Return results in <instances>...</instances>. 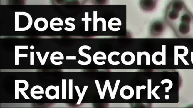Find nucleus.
Instances as JSON below:
<instances>
[{
    "instance_id": "f257e3e1",
    "label": "nucleus",
    "mask_w": 193,
    "mask_h": 108,
    "mask_svg": "<svg viewBox=\"0 0 193 108\" xmlns=\"http://www.w3.org/2000/svg\"><path fill=\"white\" fill-rule=\"evenodd\" d=\"M170 27L179 38H190L193 36V15L187 7Z\"/></svg>"
},
{
    "instance_id": "f03ea898",
    "label": "nucleus",
    "mask_w": 193,
    "mask_h": 108,
    "mask_svg": "<svg viewBox=\"0 0 193 108\" xmlns=\"http://www.w3.org/2000/svg\"><path fill=\"white\" fill-rule=\"evenodd\" d=\"M186 7L183 0H172L169 3L165 12L166 22L169 26H171L177 20Z\"/></svg>"
},
{
    "instance_id": "7ed1b4c3",
    "label": "nucleus",
    "mask_w": 193,
    "mask_h": 108,
    "mask_svg": "<svg viewBox=\"0 0 193 108\" xmlns=\"http://www.w3.org/2000/svg\"><path fill=\"white\" fill-rule=\"evenodd\" d=\"M32 18L25 12H15V31H25L30 29L32 25Z\"/></svg>"
},
{
    "instance_id": "20e7f679",
    "label": "nucleus",
    "mask_w": 193,
    "mask_h": 108,
    "mask_svg": "<svg viewBox=\"0 0 193 108\" xmlns=\"http://www.w3.org/2000/svg\"><path fill=\"white\" fill-rule=\"evenodd\" d=\"M34 26L36 30L38 31H44L48 27V22L46 18L39 17L34 21Z\"/></svg>"
},
{
    "instance_id": "39448f33",
    "label": "nucleus",
    "mask_w": 193,
    "mask_h": 108,
    "mask_svg": "<svg viewBox=\"0 0 193 108\" xmlns=\"http://www.w3.org/2000/svg\"><path fill=\"white\" fill-rule=\"evenodd\" d=\"M135 60V55L130 51H126L122 54L121 57V61L125 65H130L134 63Z\"/></svg>"
},
{
    "instance_id": "423d86ee",
    "label": "nucleus",
    "mask_w": 193,
    "mask_h": 108,
    "mask_svg": "<svg viewBox=\"0 0 193 108\" xmlns=\"http://www.w3.org/2000/svg\"><path fill=\"white\" fill-rule=\"evenodd\" d=\"M120 94L121 97L123 99L130 100L134 96V91L132 87L126 85L121 88Z\"/></svg>"
},
{
    "instance_id": "0eeeda50",
    "label": "nucleus",
    "mask_w": 193,
    "mask_h": 108,
    "mask_svg": "<svg viewBox=\"0 0 193 108\" xmlns=\"http://www.w3.org/2000/svg\"><path fill=\"white\" fill-rule=\"evenodd\" d=\"M91 49V47L88 46H87V45H84V46H81L79 48V50H78V53H79L80 55L87 58L88 61L86 62H83L81 60H79L78 62V63L82 65H87L90 64L92 61L91 56L90 54L83 52V49H87L88 50H90Z\"/></svg>"
},
{
    "instance_id": "6e6552de",
    "label": "nucleus",
    "mask_w": 193,
    "mask_h": 108,
    "mask_svg": "<svg viewBox=\"0 0 193 108\" xmlns=\"http://www.w3.org/2000/svg\"><path fill=\"white\" fill-rule=\"evenodd\" d=\"M29 86V83H28L26 84L24 87L19 88L17 80H15V99H19V92H20L25 99L30 100V98L25 92V91L27 90L28 89Z\"/></svg>"
},
{
    "instance_id": "1a4fd4ad",
    "label": "nucleus",
    "mask_w": 193,
    "mask_h": 108,
    "mask_svg": "<svg viewBox=\"0 0 193 108\" xmlns=\"http://www.w3.org/2000/svg\"><path fill=\"white\" fill-rule=\"evenodd\" d=\"M63 23L62 20L59 17H55L50 21V28L53 31L55 32L60 31L62 30V28H56L55 26H63Z\"/></svg>"
},
{
    "instance_id": "9d476101",
    "label": "nucleus",
    "mask_w": 193,
    "mask_h": 108,
    "mask_svg": "<svg viewBox=\"0 0 193 108\" xmlns=\"http://www.w3.org/2000/svg\"><path fill=\"white\" fill-rule=\"evenodd\" d=\"M28 46H15V65H19V58L20 57H28V54H20L19 49H28Z\"/></svg>"
},
{
    "instance_id": "9b49d317",
    "label": "nucleus",
    "mask_w": 193,
    "mask_h": 108,
    "mask_svg": "<svg viewBox=\"0 0 193 108\" xmlns=\"http://www.w3.org/2000/svg\"><path fill=\"white\" fill-rule=\"evenodd\" d=\"M74 87L75 88V90H76L77 93H78V97H79V99H78L76 104L77 105H80L81 102H82V100L83 99V97H84L85 95V94L87 90L88 86H84L82 93H81L79 86H74Z\"/></svg>"
},
{
    "instance_id": "f8f14e48",
    "label": "nucleus",
    "mask_w": 193,
    "mask_h": 108,
    "mask_svg": "<svg viewBox=\"0 0 193 108\" xmlns=\"http://www.w3.org/2000/svg\"><path fill=\"white\" fill-rule=\"evenodd\" d=\"M122 23L120 19H118L116 22H114L113 20L111 19L109 20L108 23V26L109 28L110 29V30L111 31L114 32H117L119 31L120 30V28L119 27L117 28H114L113 27V26H122Z\"/></svg>"
},
{
    "instance_id": "ddd939ff",
    "label": "nucleus",
    "mask_w": 193,
    "mask_h": 108,
    "mask_svg": "<svg viewBox=\"0 0 193 108\" xmlns=\"http://www.w3.org/2000/svg\"><path fill=\"white\" fill-rule=\"evenodd\" d=\"M44 94V89L43 88L40 89L39 90H36V89L34 88V86H33V87L32 88L30 91L31 95V97H32L33 98H34V99L35 100H40L43 98V96L42 95L36 96L35 95L36 94Z\"/></svg>"
},
{
    "instance_id": "4468645a",
    "label": "nucleus",
    "mask_w": 193,
    "mask_h": 108,
    "mask_svg": "<svg viewBox=\"0 0 193 108\" xmlns=\"http://www.w3.org/2000/svg\"><path fill=\"white\" fill-rule=\"evenodd\" d=\"M70 21H72L73 22H74L75 21V19L74 18H72V17H68V18H66L65 20V24L68 25V26H70L71 28H70L66 27L64 29L66 31L68 32L74 31L75 28V25H74V24L69 22Z\"/></svg>"
},
{
    "instance_id": "2eb2a0df",
    "label": "nucleus",
    "mask_w": 193,
    "mask_h": 108,
    "mask_svg": "<svg viewBox=\"0 0 193 108\" xmlns=\"http://www.w3.org/2000/svg\"><path fill=\"white\" fill-rule=\"evenodd\" d=\"M107 59V56L106 55L102 56H98L96 53L94 54L93 57V60L94 63L97 65H102L105 64L106 62L104 61H103L102 62H98V60H106Z\"/></svg>"
},
{
    "instance_id": "dca6fc26",
    "label": "nucleus",
    "mask_w": 193,
    "mask_h": 108,
    "mask_svg": "<svg viewBox=\"0 0 193 108\" xmlns=\"http://www.w3.org/2000/svg\"><path fill=\"white\" fill-rule=\"evenodd\" d=\"M120 54V53L117 51H113L111 52V53H110V54H109L108 57V60L109 63L113 65H119V64H120V62L119 61H116V62H114V61H113L112 58V57L114 55L118 56H119Z\"/></svg>"
},
{
    "instance_id": "f3484780",
    "label": "nucleus",
    "mask_w": 193,
    "mask_h": 108,
    "mask_svg": "<svg viewBox=\"0 0 193 108\" xmlns=\"http://www.w3.org/2000/svg\"><path fill=\"white\" fill-rule=\"evenodd\" d=\"M64 56L63 55L59 56H55L53 55L52 53L51 55L50 56V61L53 64L55 65H62L63 64L62 61H60V62H56L54 60H63Z\"/></svg>"
},
{
    "instance_id": "a211bd4d",
    "label": "nucleus",
    "mask_w": 193,
    "mask_h": 108,
    "mask_svg": "<svg viewBox=\"0 0 193 108\" xmlns=\"http://www.w3.org/2000/svg\"><path fill=\"white\" fill-rule=\"evenodd\" d=\"M88 13H85V18H82V21H85V31H88L89 30V22L92 20L91 18H89Z\"/></svg>"
},
{
    "instance_id": "6ab92c4d",
    "label": "nucleus",
    "mask_w": 193,
    "mask_h": 108,
    "mask_svg": "<svg viewBox=\"0 0 193 108\" xmlns=\"http://www.w3.org/2000/svg\"><path fill=\"white\" fill-rule=\"evenodd\" d=\"M69 99H73V80H69Z\"/></svg>"
},
{
    "instance_id": "aec40b11",
    "label": "nucleus",
    "mask_w": 193,
    "mask_h": 108,
    "mask_svg": "<svg viewBox=\"0 0 193 108\" xmlns=\"http://www.w3.org/2000/svg\"><path fill=\"white\" fill-rule=\"evenodd\" d=\"M66 99V80H62V99Z\"/></svg>"
},
{
    "instance_id": "412c9836",
    "label": "nucleus",
    "mask_w": 193,
    "mask_h": 108,
    "mask_svg": "<svg viewBox=\"0 0 193 108\" xmlns=\"http://www.w3.org/2000/svg\"><path fill=\"white\" fill-rule=\"evenodd\" d=\"M151 79L147 80V99H151Z\"/></svg>"
},
{
    "instance_id": "4be33fe9",
    "label": "nucleus",
    "mask_w": 193,
    "mask_h": 108,
    "mask_svg": "<svg viewBox=\"0 0 193 108\" xmlns=\"http://www.w3.org/2000/svg\"><path fill=\"white\" fill-rule=\"evenodd\" d=\"M145 86H136V99L140 100V90L142 89L145 90L146 88Z\"/></svg>"
},
{
    "instance_id": "5701e85b",
    "label": "nucleus",
    "mask_w": 193,
    "mask_h": 108,
    "mask_svg": "<svg viewBox=\"0 0 193 108\" xmlns=\"http://www.w3.org/2000/svg\"><path fill=\"white\" fill-rule=\"evenodd\" d=\"M98 12L94 11V31H98Z\"/></svg>"
},
{
    "instance_id": "b1692460",
    "label": "nucleus",
    "mask_w": 193,
    "mask_h": 108,
    "mask_svg": "<svg viewBox=\"0 0 193 108\" xmlns=\"http://www.w3.org/2000/svg\"><path fill=\"white\" fill-rule=\"evenodd\" d=\"M120 80H117L116 82L115 86H114V90L113 91V94L112 98L111 99L112 100H114L115 98L116 94L118 91V86H119L120 83Z\"/></svg>"
},
{
    "instance_id": "393cba45",
    "label": "nucleus",
    "mask_w": 193,
    "mask_h": 108,
    "mask_svg": "<svg viewBox=\"0 0 193 108\" xmlns=\"http://www.w3.org/2000/svg\"><path fill=\"white\" fill-rule=\"evenodd\" d=\"M94 81H95L96 86L97 89H98V94L99 95L100 99L103 100L104 98L103 97V95H102V90H101L99 80H95Z\"/></svg>"
},
{
    "instance_id": "a878e982",
    "label": "nucleus",
    "mask_w": 193,
    "mask_h": 108,
    "mask_svg": "<svg viewBox=\"0 0 193 108\" xmlns=\"http://www.w3.org/2000/svg\"><path fill=\"white\" fill-rule=\"evenodd\" d=\"M97 21L98 22V21H101L102 23V31H106V21L105 19L104 18H102V17H100L98 18Z\"/></svg>"
},
{
    "instance_id": "bb28decb",
    "label": "nucleus",
    "mask_w": 193,
    "mask_h": 108,
    "mask_svg": "<svg viewBox=\"0 0 193 108\" xmlns=\"http://www.w3.org/2000/svg\"><path fill=\"white\" fill-rule=\"evenodd\" d=\"M142 55H145L146 58V65H150V56L149 53L147 52L144 51L142 52Z\"/></svg>"
},
{
    "instance_id": "cd10ccee",
    "label": "nucleus",
    "mask_w": 193,
    "mask_h": 108,
    "mask_svg": "<svg viewBox=\"0 0 193 108\" xmlns=\"http://www.w3.org/2000/svg\"><path fill=\"white\" fill-rule=\"evenodd\" d=\"M109 81V80H106L104 86L103 91H102V95H103V98H104L105 95L106 91V89H107L108 86V82Z\"/></svg>"
},
{
    "instance_id": "c85d7f7f",
    "label": "nucleus",
    "mask_w": 193,
    "mask_h": 108,
    "mask_svg": "<svg viewBox=\"0 0 193 108\" xmlns=\"http://www.w3.org/2000/svg\"><path fill=\"white\" fill-rule=\"evenodd\" d=\"M30 65H34V52H30Z\"/></svg>"
},
{
    "instance_id": "c756f323",
    "label": "nucleus",
    "mask_w": 193,
    "mask_h": 108,
    "mask_svg": "<svg viewBox=\"0 0 193 108\" xmlns=\"http://www.w3.org/2000/svg\"><path fill=\"white\" fill-rule=\"evenodd\" d=\"M141 52H137V65H142V59L141 57L142 56Z\"/></svg>"
},
{
    "instance_id": "7c9ffc66",
    "label": "nucleus",
    "mask_w": 193,
    "mask_h": 108,
    "mask_svg": "<svg viewBox=\"0 0 193 108\" xmlns=\"http://www.w3.org/2000/svg\"><path fill=\"white\" fill-rule=\"evenodd\" d=\"M108 89L109 93H110V98H112V97H113V91L112 90V89L111 85H110V80H109L108 81Z\"/></svg>"
},
{
    "instance_id": "2f4dec72",
    "label": "nucleus",
    "mask_w": 193,
    "mask_h": 108,
    "mask_svg": "<svg viewBox=\"0 0 193 108\" xmlns=\"http://www.w3.org/2000/svg\"><path fill=\"white\" fill-rule=\"evenodd\" d=\"M50 52H46L45 53L44 56V58L43 60V62H42V65H44L45 64V62H46V60L48 58V56L50 54Z\"/></svg>"
},
{
    "instance_id": "473e14b6",
    "label": "nucleus",
    "mask_w": 193,
    "mask_h": 108,
    "mask_svg": "<svg viewBox=\"0 0 193 108\" xmlns=\"http://www.w3.org/2000/svg\"><path fill=\"white\" fill-rule=\"evenodd\" d=\"M36 53L38 59L39 60L41 64L42 65V62H43V59H42V56L41 55V52H36Z\"/></svg>"
},
{
    "instance_id": "72a5a7b5",
    "label": "nucleus",
    "mask_w": 193,
    "mask_h": 108,
    "mask_svg": "<svg viewBox=\"0 0 193 108\" xmlns=\"http://www.w3.org/2000/svg\"><path fill=\"white\" fill-rule=\"evenodd\" d=\"M159 87V86H156L155 87V88L153 89L152 91V93L153 95H154V97H155V98L157 99L159 98V97H158L157 95L156 94L155 91H156L157 89H158V88Z\"/></svg>"
},
{
    "instance_id": "f704fd0d",
    "label": "nucleus",
    "mask_w": 193,
    "mask_h": 108,
    "mask_svg": "<svg viewBox=\"0 0 193 108\" xmlns=\"http://www.w3.org/2000/svg\"><path fill=\"white\" fill-rule=\"evenodd\" d=\"M57 90H56V95L57 97H56V99L58 100L59 99V86H56Z\"/></svg>"
},
{
    "instance_id": "c9c22d12",
    "label": "nucleus",
    "mask_w": 193,
    "mask_h": 108,
    "mask_svg": "<svg viewBox=\"0 0 193 108\" xmlns=\"http://www.w3.org/2000/svg\"><path fill=\"white\" fill-rule=\"evenodd\" d=\"M66 59L67 60H76V56H67L66 57Z\"/></svg>"
},
{
    "instance_id": "e433bc0d",
    "label": "nucleus",
    "mask_w": 193,
    "mask_h": 108,
    "mask_svg": "<svg viewBox=\"0 0 193 108\" xmlns=\"http://www.w3.org/2000/svg\"><path fill=\"white\" fill-rule=\"evenodd\" d=\"M31 50H33L34 49V46H33V45H31L30 47Z\"/></svg>"
}]
</instances>
